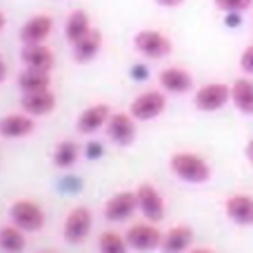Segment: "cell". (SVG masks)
Wrapping results in <instances>:
<instances>
[{
	"instance_id": "4dcf8cb0",
	"label": "cell",
	"mask_w": 253,
	"mask_h": 253,
	"mask_svg": "<svg viewBox=\"0 0 253 253\" xmlns=\"http://www.w3.org/2000/svg\"><path fill=\"white\" fill-rule=\"evenodd\" d=\"M187 253H215V251H211V249H205V247H200V249H191V251H187Z\"/></svg>"
},
{
	"instance_id": "2e32d148",
	"label": "cell",
	"mask_w": 253,
	"mask_h": 253,
	"mask_svg": "<svg viewBox=\"0 0 253 253\" xmlns=\"http://www.w3.org/2000/svg\"><path fill=\"white\" fill-rule=\"evenodd\" d=\"M160 87L167 93H189L193 89V76L184 67H167L160 71Z\"/></svg>"
},
{
	"instance_id": "ac0fdd59",
	"label": "cell",
	"mask_w": 253,
	"mask_h": 253,
	"mask_svg": "<svg viewBox=\"0 0 253 253\" xmlns=\"http://www.w3.org/2000/svg\"><path fill=\"white\" fill-rule=\"evenodd\" d=\"M193 245V229L187 224H178V227H171L169 231L162 238V253H187L191 251Z\"/></svg>"
},
{
	"instance_id": "7c38bea8",
	"label": "cell",
	"mask_w": 253,
	"mask_h": 253,
	"mask_svg": "<svg viewBox=\"0 0 253 253\" xmlns=\"http://www.w3.org/2000/svg\"><path fill=\"white\" fill-rule=\"evenodd\" d=\"M224 213L238 227H253V198L247 193H233L224 202Z\"/></svg>"
},
{
	"instance_id": "5b68a950",
	"label": "cell",
	"mask_w": 253,
	"mask_h": 253,
	"mask_svg": "<svg viewBox=\"0 0 253 253\" xmlns=\"http://www.w3.org/2000/svg\"><path fill=\"white\" fill-rule=\"evenodd\" d=\"M229 100H231V84H224V83H207L193 96L196 109L205 111V114L220 111Z\"/></svg>"
},
{
	"instance_id": "4316f807",
	"label": "cell",
	"mask_w": 253,
	"mask_h": 253,
	"mask_svg": "<svg viewBox=\"0 0 253 253\" xmlns=\"http://www.w3.org/2000/svg\"><path fill=\"white\" fill-rule=\"evenodd\" d=\"M240 69L245 71V74L253 76V44H249V47L240 53Z\"/></svg>"
},
{
	"instance_id": "4fadbf2b",
	"label": "cell",
	"mask_w": 253,
	"mask_h": 253,
	"mask_svg": "<svg viewBox=\"0 0 253 253\" xmlns=\"http://www.w3.org/2000/svg\"><path fill=\"white\" fill-rule=\"evenodd\" d=\"M53 29V20L47 13H36L20 27V42L22 44H40L49 38Z\"/></svg>"
},
{
	"instance_id": "8992f818",
	"label": "cell",
	"mask_w": 253,
	"mask_h": 253,
	"mask_svg": "<svg viewBox=\"0 0 253 253\" xmlns=\"http://www.w3.org/2000/svg\"><path fill=\"white\" fill-rule=\"evenodd\" d=\"M125 238H126L129 249H133L138 253H149V251L160 249L165 233H160V229H158L156 224L138 222V224H131V227L126 229Z\"/></svg>"
},
{
	"instance_id": "e0dca14e",
	"label": "cell",
	"mask_w": 253,
	"mask_h": 253,
	"mask_svg": "<svg viewBox=\"0 0 253 253\" xmlns=\"http://www.w3.org/2000/svg\"><path fill=\"white\" fill-rule=\"evenodd\" d=\"M20 107L25 114L29 116H47L56 109V96H53L51 89H44V91H34V93H22L20 98Z\"/></svg>"
},
{
	"instance_id": "8fae6325",
	"label": "cell",
	"mask_w": 253,
	"mask_h": 253,
	"mask_svg": "<svg viewBox=\"0 0 253 253\" xmlns=\"http://www.w3.org/2000/svg\"><path fill=\"white\" fill-rule=\"evenodd\" d=\"M135 123L138 120L131 114H125V111H118L109 118L107 123V138L111 140L118 147H129L135 140Z\"/></svg>"
},
{
	"instance_id": "5bb4252c",
	"label": "cell",
	"mask_w": 253,
	"mask_h": 253,
	"mask_svg": "<svg viewBox=\"0 0 253 253\" xmlns=\"http://www.w3.org/2000/svg\"><path fill=\"white\" fill-rule=\"evenodd\" d=\"M20 60H22V65L29 67V69L47 71V74L53 69V65H56V56H53V51L44 42H40V44H22Z\"/></svg>"
},
{
	"instance_id": "277c9868",
	"label": "cell",
	"mask_w": 253,
	"mask_h": 253,
	"mask_svg": "<svg viewBox=\"0 0 253 253\" xmlns=\"http://www.w3.org/2000/svg\"><path fill=\"white\" fill-rule=\"evenodd\" d=\"M165 109H167V96L162 91H158V89H149V91L133 98L129 114L138 123H149V120H156L158 116L165 114Z\"/></svg>"
},
{
	"instance_id": "52a82bcc",
	"label": "cell",
	"mask_w": 253,
	"mask_h": 253,
	"mask_svg": "<svg viewBox=\"0 0 253 253\" xmlns=\"http://www.w3.org/2000/svg\"><path fill=\"white\" fill-rule=\"evenodd\" d=\"M91 224H93L91 211L87 207H76V209H71L67 213L65 224H62V236H65V240L69 245H80L89 236Z\"/></svg>"
},
{
	"instance_id": "1f68e13d",
	"label": "cell",
	"mask_w": 253,
	"mask_h": 253,
	"mask_svg": "<svg viewBox=\"0 0 253 253\" xmlns=\"http://www.w3.org/2000/svg\"><path fill=\"white\" fill-rule=\"evenodd\" d=\"M42 253H51V251H42Z\"/></svg>"
},
{
	"instance_id": "9a60e30c",
	"label": "cell",
	"mask_w": 253,
	"mask_h": 253,
	"mask_svg": "<svg viewBox=\"0 0 253 253\" xmlns=\"http://www.w3.org/2000/svg\"><path fill=\"white\" fill-rule=\"evenodd\" d=\"M36 129V120L29 114H7L0 120V133L4 140H22Z\"/></svg>"
},
{
	"instance_id": "7a4b0ae2",
	"label": "cell",
	"mask_w": 253,
	"mask_h": 253,
	"mask_svg": "<svg viewBox=\"0 0 253 253\" xmlns=\"http://www.w3.org/2000/svg\"><path fill=\"white\" fill-rule=\"evenodd\" d=\"M9 220L25 233H34L44 227V209L36 200L20 198V200L11 202V207H9Z\"/></svg>"
},
{
	"instance_id": "d4e9b609",
	"label": "cell",
	"mask_w": 253,
	"mask_h": 253,
	"mask_svg": "<svg viewBox=\"0 0 253 253\" xmlns=\"http://www.w3.org/2000/svg\"><path fill=\"white\" fill-rule=\"evenodd\" d=\"M98 251L100 253H126L129 245L126 238L120 236L118 231H102L98 238Z\"/></svg>"
},
{
	"instance_id": "cb8c5ba5",
	"label": "cell",
	"mask_w": 253,
	"mask_h": 253,
	"mask_svg": "<svg viewBox=\"0 0 253 253\" xmlns=\"http://www.w3.org/2000/svg\"><path fill=\"white\" fill-rule=\"evenodd\" d=\"M0 247H2L4 253H22L27 247L25 231L18 229L16 224L2 227V231H0Z\"/></svg>"
},
{
	"instance_id": "7402d4cb",
	"label": "cell",
	"mask_w": 253,
	"mask_h": 253,
	"mask_svg": "<svg viewBox=\"0 0 253 253\" xmlns=\"http://www.w3.org/2000/svg\"><path fill=\"white\" fill-rule=\"evenodd\" d=\"M51 87V78L47 71H38V69H29L25 67V71L18 74V89L22 93H34V91H44Z\"/></svg>"
},
{
	"instance_id": "f1b7e54d",
	"label": "cell",
	"mask_w": 253,
	"mask_h": 253,
	"mask_svg": "<svg viewBox=\"0 0 253 253\" xmlns=\"http://www.w3.org/2000/svg\"><path fill=\"white\" fill-rule=\"evenodd\" d=\"M156 4H160V7H167V9H173V7H180V4L184 2V0H153Z\"/></svg>"
},
{
	"instance_id": "6da1fadb",
	"label": "cell",
	"mask_w": 253,
	"mask_h": 253,
	"mask_svg": "<svg viewBox=\"0 0 253 253\" xmlns=\"http://www.w3.org/2000/svg\"><path fill=\"white\" fill-rule=\"evenodd\" d=\"M169 169L175 178L189 184H205L211 178V167L200 153L175 151L169 158Z\"/></svg>"
},
{
	"instance_id": "30bf717a",
	"label": "cell",
	"mask_w": 253,
	"mask_h": 253,
	"mask_svg": "<svg viewBox=\"0 0 253 253\" xmlns=\"http://www.w3.org/2000/svg\"><path fill=\"white\" fill-rule=\"evenodd\" d=\"M114 116L111 107L107 102H96V105H89L87 109L80 111L78 120H76V129L83 135H91L96 131H100L102 126H107L109 118Z\"/></svg>"
},
{
	"instance_id": "3957f363",
	"label": "cell",
	"mask_w": 253,
	"mask_h": 253,
	"mask_svg": "<svg viewBox=\"0 0 253 253\" xmlns=\"http://www.w3.org/2000/svg\"><path fill=\"white\" fill-rule=\"evenodd\" d=\"M133 47L140 56L149 58V60H162L171 53L173 44H171L169 36L156 29H142L133 36Z\"/></svg>"
},
{
	"instance_id": "ba28073f",
	"label": "cell",
	"mask_w": 253,
	"mask_h": 253,
	"mask_svg": "<svg viewBox=\"0 0 253 253\" xmlns=\"http://www.w3.org/2000/svg\"><path fill=\"white\" fill-rule=\"evenodd\" d=\"M138 196V211H142V215L149 222H160L165 220L167 207H165V198L158 193V189L151 182H142L135 189Z\"/></svg>"
},
{
	"instance_id": "d6986e66",
	"label": "cell",
	"mask_w": 253,
	"mask_h": 253,
	"mask_svg": "<svg viewBox=\"0 0 253 253\" xmlns=\"http://www.w3.org/2000/svg\"><path fill=\"white\" fill-rule=\"evenodd\" d=\"M71 47H74V60L76 62H80V65L91 62L102 49V34L98 29H91L83 40H78V42L71 44Z\"/></svg>"
},
{
	"instance_id": "f546056e",
	"label": "cell",
	"mask_w": 253,
	"mask_h": 253,
	"mask_svg": "<svg viewBox=\"0 0 253 253\" xmlns=\"http://www.w3.org/2000/svg\"><path fill=\"white\" fill-rule=\"evenodd\" d=\"M245 153H247V158H249V162L253 165V140H249V144H247Z\"/></svg>"
},
{
	"instance_id": "83f0119b",
	"label": "cell",
	"mask_w": 253,
	"mask_h": 253,
	"mask_svg": "<svg viewBox=\"0 0 253 253\" xmlns=\"http://www.w3.org/2000/svg\"><path fill=\"white\" fill-rule=\"evenodd\" d=\"M87 156H91V158H100V156H102V147H100L98 142L87 144Z\"/></svg>"
},
{
	"instance_id": "9c48e42d",
	"label": "cell",
	"mask_w": 253,
	"mask_h": 253,
	"mask_svg": "<svg viewBox=\"0 0 253 253\" xmlns=\"http://www.w3.org/2000/svg\"><path fill=\"white\" fill-rule=\"evenodd\" d=\"M138 211V196L135 191H118L105 202V218L109 222H125Z\"/></svg>"
},
{
	"instance_id": "ffe728a7",
	"label": "cell",
	"mask_w": 253,
	"mask_h": 253,
	"mask_svg": "<svg viewBox=\"0 0 253 253\" xmlns=\"http://www.w3.org/2000/svg\"><path fill=\"white\" fill-rule=\"evenodd\" d=\"M231 102L245 116H253V80L238 78L231 84Z\"/></svg>"
},
{
	"instance_id": "44dd1931",
	"label": "cell",
	"mask_w": 253,
	"mask_h": 253,
	"mask_svg": "<svg viewBox=\"0 0 253 253\" xmlns=\"http://www.w3.org/2000/svg\"><path fill=\"white\" fill-rule=\"evenodd\" d=\"M91 31V20H89V16L83 11V9H78V11L69 13L65 20V38L69 44H76L78 40H83L84 36Z\"/></svg>"
},
{
	"instance_id": "484cf974",
	"label": "cell",
	"mask_w": 253,
	"mask_h": 253,
	"mask_svg": "<svg viewBox=\"0 0 253 253\" xmlns=\"http://www.w3.org/2000/svg\"><path fill=\"white\" fill-rule=\"evenodd\" d=\"M213 4L222 13H242L253 4V0H213Z\"/></svg>"
},
{
	"instance_id": "603a6c76",
	"label": "cell",
	"mask_w": 253,
	"mask_h": 253,
	"mask_svg": "<svg viewBox=\"0 0 253 253\" xmlns=\"http://www.w3.org/2000/svg\"><path fill=\"white\" fill-rule=\"evenodd\" d=\"M78 158H80V147L74 140H60V142L56 144V149H53V165H56L58 169H69V167H74L76 162H78Z\"/></svg>"
}]
</instances>
